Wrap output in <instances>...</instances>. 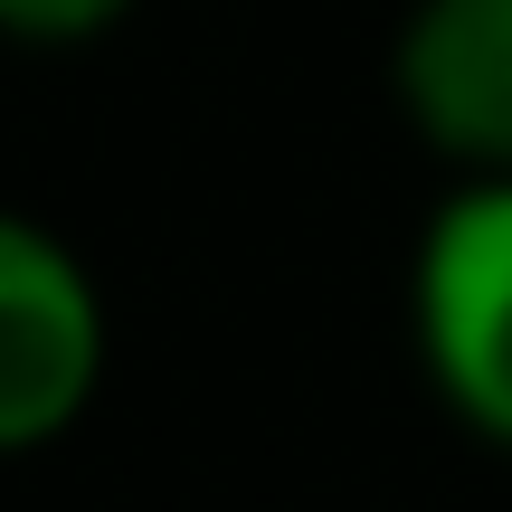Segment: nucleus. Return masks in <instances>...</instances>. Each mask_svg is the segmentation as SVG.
I'll return each mask as SVG.
<instances>
[{"instance_id": "4", "label": "nucleus", "mask_w": 512, "mask_h": 512, "mask_svg": "<svg viewBox=\"0 0 512 512\" xmlns=\"http://www.w3.org/2000/svg\"><path fill=\"white\" fill-rule=\"evenodd\" d=\"M143 0H0V48H29V57H67L114 38Z\"/></svg>"}, {"instance_id": "1", "label": "nucleus", "mask_w": 512, "mask_h": 512, "mask_svg": "<svg viewBox=\"0 0 512 512\" xmlns=\"http://www.w3.org/2000/svg\"><path fill=\"white\" fill-rule=\"evenodd\" d=\"M408 351L475 446L512 456V171H456L408 247Z\"/></svg>"}, {"instance_id": "3", "label": "nucleus", "mask_w": 512, "mask_h": 512, "mask_svg": "<svg viewBox=\"0 0 512 512\" xmlns=\"http://www.w3.org/2000/svg\"><path fill=\"white\" fill-rule=\"evenodd\" d=\"M389 105L446 171H512V0H408Z\"/></svg>"}, {"instance_id": "2", "label": "nucleus", "mask_w": 512, "mask_h": 512, "mask_svg": "<svg viewBox=\"0 0 512 512\" xmlns=\"http://www.w3.org/2000/svg\"><path fill=\"white\" fill-rule=\"evenodd\" d=\"M114 370V304L86 247L0 200V456L76 437Z\"/></svg>"}]
</instances>
